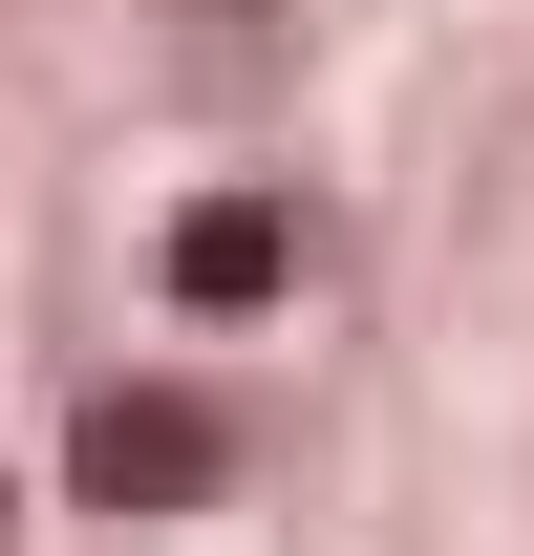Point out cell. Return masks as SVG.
<instances>
[{
  "label": "cell",
  "mask_w": 534,
  "mask_h": 556,
  "mask_svg": "<svg viewBox=\"0 0 534 556\" xmlns=\"http://www.w3.org/2000/svg\"><path fill=\"white\" fill-rule=\"evenodd\" d=\"M150 278H171V321H257V300H300V193H193Z\"/></svg>",
  "instance_id": "obj_2"
},
{
  "label": "cell",
  "mask_w": 534,
  "mask_h": 556,
  "mask_svg": "<svg viewBox=\"0 0 534 556\" xmlns=\"http://www.w3.org/2000/svg\"><path fill=\"white\" fill-rule=\"evenodd\" d=\"M257 22H278V0H171V43H193V65H257Z\"/></svg>",
  "instance_id": "obj_3"
},
{
  "label": "cell",
  "mask_w": 534,
  "mask_h": 556,
  "mask_svg": "<svg viewBox=\"0 0 534 556\" xmlns=\"http://www.w3.org/2000/svg\"><path fill=\"white\" fill-rule=\"evenodd\" d=\"M65 492L86 514H193V492H236V407H214V386H86Z\"/></svg>",
  "instance_id": "obj_1"
}]
</instances>
